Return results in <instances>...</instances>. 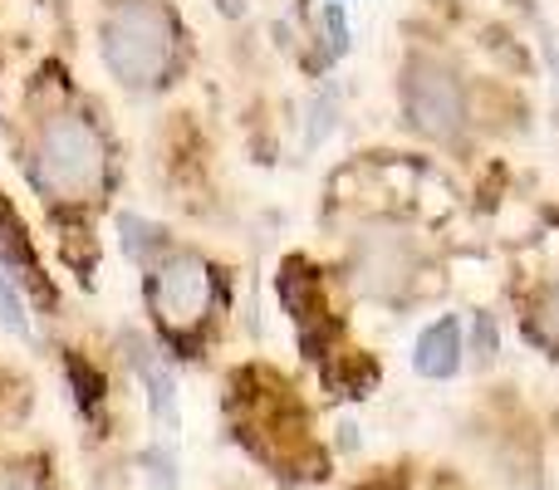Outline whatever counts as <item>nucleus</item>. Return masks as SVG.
Here are the masks:
<instances>
[{"label":"nucleus","mask_w":559,"mask_h":490,"mask_svg":"<svg viewBox=\"0 0 559 490\" xmlns=\"http://www.w3.org/2000/svg\"><path fill=\"white\" fill-rule=\"evenodd\" d=\"M118 231H123V250L133 265L153 270L157 260L173 250V241H167V231L157 222H143V216H118Z\"/></svg>","instance_id":"6e6552de"},{"label":"nucleus","mask_w":559,"mask_h":490,"mask_svg":"<svg viewBox=\"0 0 559 490\" xmlns=\"http://www.w3.org/2000/svg\"><path fill=\"white\" fill-rule=\"evenodd\" d=\"M29 177L49 202L84 206L108 187V143L84 113L49 108L29 138Z\"/></svg>","instance_id":"f03ea898"},{"label":"nucleus","mask_w":559,"mask_h":490,"mask_svg":"<svg viewBox=\"0 0 559 490\" xmlns=\"http://www.w3.org/2000/svg\"><path fill=\"white\" fill-rule=\"evenodd\" d=\"M476 354H481V358L496 354V328H491V319H486V314H476Z\"/></svg>","instance_id":"2eb2a0df"},{"label":"nucleus","mask_w":559,"mask_h":490,"mask_svg":"<svg viewBox=\"0 0 559 490\" xmlns=\"http://www.w3.org/2000/svg\"><path fill=\"white\" fill-rule=\"evenodd\" d=\"M0 328H10L15 338L35 334V324H29V309H25V295H20L15 275H5V270H0Z\"/></svg>","instance_id":"1a4fd4ad"},{"label":"nucleus","mask_w":559,"mask_h":490,"mask_svg":"<svg viewBox=\"0 0 559 490\" xmlns=\"http://www.w3.org/2000/svg\"><path fill=\"white\" fill-rule=\"evenodd\" d=\"M0 490H49V486L35 466H10V471H0Z\"/></svg>","instance_id":"4468645a"},{"label":"nucleus","mask_w":559,"mask_h":490,"mask_svg":"<svg viewBox=\"0 0 559 490\" xmlns=\"http://www.w3.org/2000/svg\"><path fill=\"white\" fill-rule=\"evenodd\" d=\"M324 35H329V59H338L348 49V20L338 5H324Z\"/></svg>","instance_id":"ddd939ff"},{"label":"nucleus","mask_w":559,"mask_h":490,"mask_svg":"<svg viewBox=\"0 0 559 490\" xmlns=\"http://www.w3.org/2000/svg\"><path fill=\"white\" fill-rule=\"evenodd\" d=\"M177 49L182 35L167 0H114L98 20V55L133 94H153L177 74Z\"/></svg>","instance_id":"f257e3e1"},{"label":"nucleus","mask_w":559,"mask_h":490,"mask_svg":"<svg viewBox=\"0 0 559 490\" xmlns=\"http://www.w3.org/2000/svg\"><path fill=\"white\" fill-rule=\"evenodd\" d=\"M216 5H222V15H246V0H216Z\"/></svg>","instance_id":"dca6fc26"},{"label":"nucleus","mask_w":559,"mask_h":490,"mask_svg":"<svg viewBox=\"0 0 559 490\" xmlns=\"http://www.w3.org/2000/svg\"><path fill=\"white\" fill-rule=\"evenodd\" d=\"M143 466H147V481H153V490H177V456H173V446H167V442H157L153 452L143 456Z\"/></svg>","instance_id":"f8f14e48"},{"label":"nucleus","mask_w":559,"mask_h":490,"mask_svg":"<svg viewBox=\"0 0 559 490\" xmlns=\"http://www.w3.org/2000/svg\"><path fill=\"white\" fill-rule=\"evenodd\" d=\"M413 368L423 378H432V383L456 378V368H462V324H456V314H442L437 324H427L423 334H417Z\"/></svg>","instance_id":"423d86ee"},{"label":"nucleus","mask_w":559,"mask_h":490,"mask_svg":"<svg viewBox=\"0 0 559 490\" xmlns=\"http://www.w3.org/2000/svg\"><path fill=\"white\" fill-rule=\"evenodd\" d=\"M407 241L393 231H373L364 236V246H358V275H364L368 289H393L397 279L407 275Z\"/></svg>","instance_id":"0eeeda50"},{"label":"nucleus","mask_w":559,"mask_h":490,"mask_svg":"<svg viewBox=\"0 0 559 490\" xmlns=\"http://www.w3.org/2000/svg\"><path fill=\"white\" fill-rule=\"evenodd\" d=\"M535 334L550 348H559V275L535 295Z\"/></svg>","instance_id":"9b49d317"},{"label":"nucleus","mask_w":559,"mask_h":490,"mask_svg":"<svg viewBox=\"0 0 559 490\" xmlns=\"http://www.w3.org/2000/svg\"><path fill=\"white\" fill-rule=\"evenodd\" d=\"M123 354H128V368L138 373V383L147 387V407H153L157 437H163V442H173L177 422H182V417H177V378H173V368L163 363V354H157L143 334H128L123 338Z\"/></svg>","instance_id":"39448f33"},{"label":"nucleus","mask_w":559,"mask_h":490,"mask_svg":"<svg viewBox=\"0 0 559 490\" xmlns=\"http://www.w3.org/2000/svg\"><path fill=\"white\" fill-rule=\"evenodd\" d=\"M64 368H69V383H74V403L84 407L88 417H94L98 407H104V378H98L79 354H69V358H64Z\"/></svg>","instance_id":"9d476101"},{"label":"nucleus","mask_w":559,"mask_h":490,"mask_svg":"<svg viewBox=\"0 0 559 490\" xmlns=\"http://www.w3.org/2000/svg\"><path fill=\"white\" fill-rule=\"evenodd\" d=\"M147 304H153L157 324L173 328V334L197 328L212 309V265L192 250H167L147 270Z\"/></svg>","instance_id":"7ed1b4c3"},{"label":"nucleus","mask_w":559,"mask_h":490,"mask_svg":"<svg viewBox=\"0 0 559 490\" xmlns=\"http://www.w3.org/2000/svg\"><path fill=\"white\" fill-rule=\"evenodd\" d=\"M403 104H407V118H413L417 133L427 138H452L466 118V98H462V84L447 64L437 59H413L403 79Z\"/></svg>","instance_id":"20e7f679"}]
</instances>
